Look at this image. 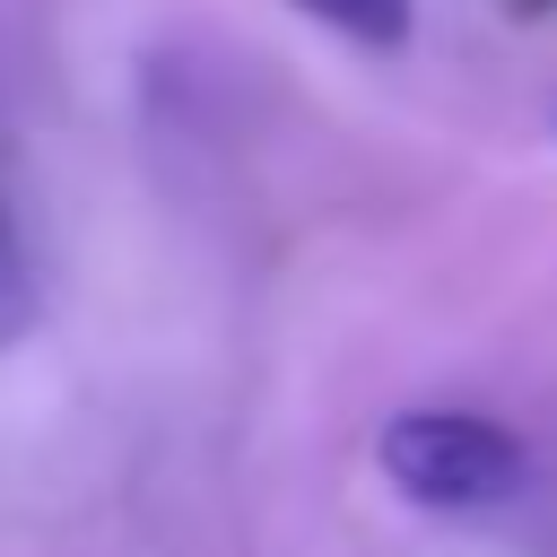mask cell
<instances>
[{"label":"cell","mask_w":557,"mask_h":557,"mask_svg":"<svg viewBox=\"0 0 557 557\" xmlns=\"http://www.w3.org/2000/svg\"><path fill=\"white\" fill-rule=\"evenodd\" d=\"M374 470L418 513H496L505 496H522L531 453L479 409H400L374 426Z\"/></svg>","instance_id":"1"},{"label":"cell","mask_w":557,"mask_h":557,"mask_svg":"<svg viewBox=\"0 0 557 557\" xmlns=\"http://www.w3.org/2000/svg\"><path fill=\"white\" fill-rule=\"evenodd\" d=\"M287 9H305L313 26H331L357 52H400L418 35V0H287Z\"/></svg>","instance_id":"2"},{"label":"cell","mask_w":557,"mask_h":557,"mask_svg":"<svg viewBox=\"0 0 557 557\" xmlns=\"http://www.w3.org/2000/svg\"><path fill=\"white\" fill-rule=\"evenodd\" d=\"M35 313H44L35 261H26V244H17V226H9V209H0V348H17V339L35 331Z\"/></svg>","instance_id":"3"},{"label":"cell","mask_w":557,"mask_h":557,"mask_svg":"<svg viewBox=\"0 0 557 557\" xmlns=\"http://www.w3.org/2000/svg\"><path fill=\"white\" fill-rule=\"evenodd\" d=\"M505 17H557V0H496Z\"/></svg>","instance_id":"4"}]
</instances>
